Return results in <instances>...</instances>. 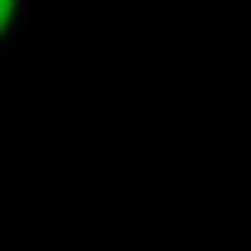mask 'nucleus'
Listing matches in <instances>:
<instances>
[{"mask_svg": "<svg viewBox=\"0 0 251 251\" xmlns=\"http://www.w3.org/2000/svg\"><path fill=\"white\" fill-rule=\"evenodd\" d=\"M19 9H24V0H0V42H5V37L14 33V24H19Z\"/></svg>", "mask_w": 251, "mask_h": 251, "instance_id": "nucleus-1", "label": "nucleus"}]
</instances>
